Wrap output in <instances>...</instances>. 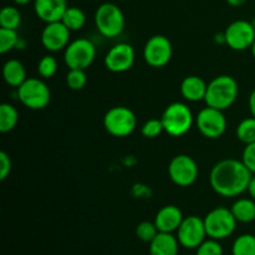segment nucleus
Returning <instances> with one entry per match:
<instances>
[{
    "label": "nucleus",
    "instance_id": "72a5a7b5",
    "mask_svg": "<svg viewBox=\"0 0 255 255\" xmlns=\"http://www.w3.org/2000/svg\"><path fill=\"white\" fill-rule=\"evenodd\" d=\"M11 168V158H10V156L6 152L1 151L0 152V179H1V181H5V179L9 177Z\"/></svg>",
    "mask_w": 255,
    "mask_h": 255
},
{
    "label": "nucleus",
    "instance_id": "dca6fc26",
    "mask_svg": "<svg viewBox=\"0 0 255 255\" xmlns=\"http://www.w3.org/2000/svg\"><path fill=\"white\" fill-rule=\"evenodd\" d=\"M67 7V0H34L35 14L45 24L61 21Z\"/></svg>",
    "mask_w": 255,
    "mask_h": 255
},
{
    "label": "nucleus",
    "instance_id": "6e6552de",
    "mask_svg": "<svg viewBox=\"0 0 255 255\" xmlns=\"http://www.w3.org/2000/svg\"><path fill=\"white\" fill-rule=\"evenodd\" d=\"M96 59V46L85 37L72 40L64 50V61L69 69L86 70Z\"/></svg>",
    "mask_w": 255,
    "mask_h": 255
},
{
    "label": "nucleus",
    "instance_id": "a19ab883",
    "mask_svg": "<svg viewBox=\"0 0 255 255\" xmlns=\"http://www.w3.org/2000/svg\"><path fill=\"white\" fill-rule=\"evenodd\" d=\"M252 24H253V26H254V27H255V19H254V20H253V21H252Z\"/></svg>",
    "mask_w": 255,
    "mask_h": 255
},
{
    "label": "nucleus",
    "instance_id": "a211bd4d",
    "mask_svg": "<svg viewBox=\"0 0 255 255\" xmlns=\"http://www.w3.org/2000/svg\"><path fill=\"white\" fill-rule=\"evenodd\" d=\"M207 87H208V84L202 77L191 75V76H187L182 80L179 91H181L182 97L186 101L199 102L204 101V99H206Z\"/></svg>",
    "mask_w": 255,
    "mask_h": 255
},
{
    "label": "nucleus",
    "instance_id": "2f4dec72",
    "mask_svg": "<svg viewBox=\"0 0 255 255\" xmlns=\"http://www.w3.org/2000/svg\"><path fill=\"white\" fill-rule=\"evenodd\" d=\"M196 255H223V247L216 239H206L196 249Z\"/></svg>",
    "mask_w": 255,
    "mask_h": 255
},
{
    "label": "nucleus",
    "instance_id": "9d476101",
    "mask_svg": "<svg viewBox=\"0 0 255 255\" xmlns=\"http://www.w3.org/2000/svg\"><path fill=\"white\" fill-rule=\"evenodd\" d=\"M199 168L193 157L188 154H177L168 164V176L178 187H189L197 181Z\"/></svg>",
    "mask_w": 255,
    "mask_h": 255
},
{
    "label": "nucleus",
    "instance_id": "423d86ee",
    "mask_svg": "<svg viewBox=\"0 0 255 255\" xmlns=\"http://www.w3.org/2000/svg\"><path fill=\"white\" fill-rule=\"evenodd\" d=\"M204 226H206L208 238L222 241L234 233L237 228V219L232 213L231 208L227 207H217L212 209L204 217Z\"/></svg>",
    "mask_w": 255,
    "mask_h": 255
},
{
    "label": "nucleus",
    "instance_id": "f257e3e1",
    "mask_svg": "<svg viewBox=\"0 0 255 255\" xmlns=\"http://www.w3.org/2000/svg\"><path fill=\"white\" fill-rule=\"evenodd\" d=\"M253 173L242 159H222L213 166L209 173L212 189L224 198H236L248 191Z\"/></svg>",
    "mask_w": 255,
    "mask_h": 255
},
{
    "label": "nucleus",
    "instance_id": "79ce46f5",
    "mask_svg": "<svg viewBox=\"0 0 255 255\" xmlns=\"http://www.w3.org/2000/svg\"><path fill=\"white\" fill-rule=\"evenodd\" d=\"M121 1H129V0H121Z\"/></svg>",
    "mask_w": 255,
    "mask_h": 255
},
{
    "label": "nucleus",
    "instance_id": "c9c22d12",
    "mask_svg": "<svg viewBox=\"0 0 255 255\" xmlns=\"http://www.w3.org/2000/svg\"><path fill=\"white\" fill-rule=\"evenodd\" d=\"M249 193V196H251V198H253L255 201V174H253V177H252L251 179V183H249V187H248V191H247Z\"/></svg>",
    "mask_w": 255,
    "mask_h": 255
},
{
    "label": "nucleus",
    "instance_id": "f8f14e48",
    "mask_svg": "<svg viewBox=\"0 0 255 255\" xmlns=\"http://www.w3.org/2000/svg\"><path fill=\"white\" fill-rule=\"evenodd\" d=\"M226 45L234 51L251 49L255 40V27L248 20H236L224 30Z\"/></svg>",
    "mask_w": 255,
    "mask_h": 255
},
{
    "label": "nucleus",
    "instance_id": "b1692460",
    "mask_svg": "<svg viewBox=\"0 0 255 255\" xmlns=\"http://www.w3.org/2000/svg\"><path fill=\"white\" fill-rule=\"evenodd\" d=\"M21 24V12L17 7L7 5L0 11V27L10 30H17Z\"/></svg>",
    "mask_w": 255,
    "mask_h": 255
},
{
    "label": "nucleus",
    "instance_id": "aec40b11",
    "mask_svg": "<svg viewBox=\"0 0 255 255\" xmlns=\"http://www.w3.org/2000/svg\"><path fill=\"white\" fill-rule=\"evenodd\" d=\"M2 77L10 87H17L27 79L24 64L16 59H10L2 65Z\"/></svg>",
    "mask_w": 255,
    "mask_h": 255
},
{
    "label": "nucleus",
    "instance_id": "9b49d317",
    "mask_svg": "<svg viewBox=\"0 0 255 255\" xmlns=\"http://www.w3.org/2000/svg\"><path fill=\"white\" fill-rule=\"evenodd\" d=\"M173 46L164 35H153L143 46V60L154 69L164 67L172 59Z\"/></svg>",
    "mask_w": 255,
    "mask_h": 255
},
{
    "label": "nucleus",
    "instance_id": "7ed1b4c3",
    "mask_svg": "<svg viewBox=\"0 0 255 255\" xmlns=\"http://www.w3.org/2000/svg\"><path fill=\"white\" fill-rule=\"evenodd\" d=\"M164 132L172 137H182L191 131L196 124V117L184 102H172L164 109L161 116Z\"/></svg>",
    "mask_w": 255,
    "mask_h": 255
},
{
    "label": "nucleus",
    "instance_id": "0eeeda50",
    "mask_svg": "<svg viewBox=\"0 0 255 255\" xmlns=\"http://www.w3.org/2000/svg\"><path fill=\"white\" fill-rule=\"evenodd\" d=\"M104 127L111 136L127 137L136 129L137 117L128 107L115 106L105 114Z\"/></svg>",
    "mask_w": 255,
    "mask_h": 255
},
{
    "label": "nucleus",
    "instance_id": "2eb2a0df",
    "mask_svg": "<svg viewBox=\"0 0 255 255\" xmlns=\"http://www.w3.org/2000/svg\"><path fill=\"white\" fill-rule=\"evenodd\" d=\"M71 31L62 21L49 22L42 29L40 40L42 46L49 52H59L65 50L70 44Z\"/></svg>",
    "mask_w": 255,
    "mask_h": 255
},
{
    "label": "nucleus",
    "instance_id": "5701e85b",
    "mask_svg": "<svg viewBox=\"0 0 255 255\" xmlns=\"http://www.w3.org/2000/svg\"><path fill=\"white\" fill-rule=\"evenodd\" d=\"M61 21L66 25L70 31H79L86 24V15L84 10L77 6H69L62 16Z\"/></svg>",
    "mask_w": 255,
    "mask_h": 255
},
{
    "label": "nucleus",
    "instance_id": "cd10ccee",
    "mask_svg": "<svg viewBox=\"0 0 255 255\" xmlns=\"http://www.w3.org/2000/svg\"><path fill=\"white\" fill-rule=\"evenodd\" d=\"M67 87L72 91H80L84 89L87 84V75L85 70L80 69H69L66 77H65Z\"/></svg>",
    "mask_w": 255,
    "mask_h": 255
},
{
    "label": "nucleus",
    "instance_id": "393cba45",
    "mask_svg": "<svg viewBox=\"0 0 255 255\" xmlns=\"http://www.w3.org/2000/svg\"><path fill=\"white\" fill-rule=\"evenodd\" d=\"M237 138L244 144L255 142V117L251 116L242 120L236 129Z\"/></svg>",
    "mask_w": 255,
    "mask_h": 255
},
{
    "label": "nucleus",
    "instance_id": "473e14b6",
    "mask_svg": "<svg viewBox=\"0 0 255 255\" xmlns=\"http://www.w3.org/2000/svg\"><path fill=\"white\" fill-rule=\"evenodd\" d=\"M242 162L252 173L255 174V142L246 144L242 153Z\"/></svg>",
    "mask_w": 255,
    "mask_h": 255
},
{
    "label": "nucleus",
    "instance_id": "412c9836",
    "mask_svg": "<svg viewBox=\"0 0 255 255\" xmlns=\"http://www.w3.org/2000/svg\"><path fill=\"white\" fill-rule=\"evenodd\" d=\"M238 223H252L255 221V201L253 198H238L231 207Z\"/></svg>",
    "mask_w": 255,
    "mask_h": 255
},
{
    "label": "nucleus",
    "instance_id": "f3484780",
    "mask_svg": "<svg viewBox=\"0 0 255 255\" xmlns=\"http://www.w3.org/2000/svg\"><path fill=\"white\" fill-rule=\"evenodd\" d=\"M183 219L184 217L181 209L173 204H168L157 212L153 222L161 233H173L178 231Z\"/></svg>",
    "mask_w": 255,
    "mask_h": 255
},
{
    "label": "nucleus",
    "instance_id": "bb28decb",
    "mask_svg": "<svg viewBox=\"0 0 255 255\" xmlns=\"http://www.w3.org/2000/svg\"><path fill=\"white\" fill-rule=\"evenodd\" d=\"M57 67H59L57 60L52 55H45L37 64V74L44 80L51 79L57 72Z\"/></svg>",
    "mask_w": 255,
    "mask_h": 255
},
{
    "label": "nucleus",
    "instance_id": "ddd939ff",
    "mask_svg": "<svg viewBox=\"0 0 255 255\" xmlns=\"http://www.w3.org/2000/svg\"><path fill=\"white\" fill-rule=\"evenodd\" d=\"M176 233L181 247L187 249H197L208 237L204 219L199 218L198 216L184 217Z\"/></svg>",
    "mask_w": 255,
    "mask_h": 255
},
{
    "label": "nucleus",
    "instance_id": "4c0bfd02",
    "mask_svg": "<svg viewBox=\"0 0 255 255\" xmlns=\"http://www.w3.org/2000/svg\"><path fill=\"white\" fill-rule=\"evenodd\" d=\"M25 47H26V42H25V40H22L21 37H20L19 41H17V44H16V47H15V49H16V50H22V49H25Z\"/></svg>",
    "mask_w": 255,
    "mask_h": 255
},
{
    "label": "nucleus",
    "instance_id": "c85d7f7f",
    "mask_svg": "<svg viewBox=\"0 0 255 255\" xmlns=\"http://www.w3.org/2000/svg\"><path fill=\"white\" fill-rule=\"evenodd\" d=\"M19 35L16 30H10L0 27V54L5 55L14 50L19 41Z\"/></svg>",
    "mask_w": 255,
    "mask_h": 255
},
{
    "label": "nucleus",
    "instance_id": "f03ea898",
    "mask_svg": "<svg viewBox=\"0 0 255 255\" xmlns=\"http://www.w3.org/2000/svg\"><path fill=\"white\" fill-rule=\"evenodd\" d=\"M239 95V85L229 75H219L211 80L204 102L207 106L226 111L234 105Z\"/></svg>",
    "mask_w": 255,
    "mask_h": 255
},
{
    "label": "nucleus",
    "instance_id": "4468645a",
    "mask_svg": "<svg viewBox=\"0 0 255 255\" xmlns=\"http://www.w3.org/2000/svg\"><path fill=\"white\" fill-rule=\"evenodd\" d=\"M136 60V52L132 45L119 42L107 51L104 59L105 67L115 74H122L132 69Z\"/></svg>",
    "mask_w": 255,
    "mask_h": 255
},
{
    "label": "nucleus",
    "instance_id": "ea45409f",
    "mask_svg": "<svg viewBox=\"0 0 255 255\" xmlns=\"http://www.w3.org/2000/svg\"><path fill=\"white\" fill-rule=\"evenodd\" d=\"M251 50H252V54H253V56L255 57V40H254V42H253V45H252V47H251Z\"/></svg>",
    "mask_w": 255,
    "mask_h": 255
},
{
    "label": "nucleus",
    "instance_id": "e433bc0d",
    "mask_svg": "<svg viewBox=\"0 0 255 255\" xmlns=\"http://www.w3.org/2000/svg\"><path fill=\"white\" fill-rule=\"evenodd\" d=\"M226 1L228 2V4L231 5V6L239 7V6H242V5L246 4V2L248 1V0H226Z\"/></svg>",
    "mask_w": 255,
    "mask_h": 255
},
{
    "label": "nucleus",
    "instance_id": "4be33fe9",
    "mask_svg": "<svg viewBox=\"0 0 255 255\" xmlns=\"http://www.w3.org/2000/svg\"><path fill=\"white\" fill-rule=\"evenodd\" d=\"M19 122V112L12 105L4 102L0 105V132L7 133L16 127Z\"/></svg>",
    "mask_w": 255,
    "mask_h": 255
},
{
    "label": "nucleus",
    "instance_id": "7c9ffc66",
    "mask_svg": "<svg viewBox=\"0 0 255 255\" xmlns=\"http://www.w3.org/2000/svg\"><path fill=\"white\" fill-rule=\"evenodd\" d=\"M162 132H164V128L161 119L147 120L141 127L142 136L146 138H157Z\"/></svg>",
    "mask_w": 255,
    "mask_h": 255
},
{
    "label": "nucleus",
    "instance_id": "6ab92c4d",
    "mask_svg": "<svg viewBox=\"0 0 255 255\" xmlns=\"http://www.w3.org/2000/svg\"><path fill=\"white\" fill-rule=\"evenodd\" d=\"M179 246L181 244L173 233L159 232L149 243V255H178Z\"/></svg>",
    "mask_w": 255,
    "mask_h": 255
},
{
    "label": "nucleus",
    "instance_id": "39448f33",
    "mask_svg": "<svg viewBox=\"0 0 255 255\" xmlns=\"http://www.w3.org/2000/svg\"><path fill=\"white\" fill-rule=\"evenodd\" d=\"M16 95L26 109L34 111L44 110L51 100V91L41 77H27L16 89Z\"/></svg>",
    "mask_w": 255,
    "mask_h": 255
},
{
    "label": "nucleus",
    "instance_id": "58836bf2",
    "mask_svg": "<svg viewBox=\"0 0 255 255\" xmlns=\"http://www.w3.org/2000/svg\"><path fill=\"white\" fill-rule=\"evenodd\" d=\"M12 1L16 5H19V6H24V5H27L29 2H31L32 0H12Z\"/></svg>",
    "mask_w": 255,
    "mask_h": 255
},
{
    "label": "nucleus",
    "instance_id": "a878e982",
    "mask_svg": "<svg viewBox=\"0 0 255 255\" xmlns=\"http://www.w3.org/2000/svg\"><path fill=\"white\" fill-rule=\"evenodd\" d=\"M232 255H255V236H239L232 246Z\"/></svg>",
    "mask_w": 255,
    "mask_h": 255
},
{
    "label": "nucleus",
    "instance_id": "1a4fd4ad",
    "mask_svg": "<svg viewBox=\"0 0 255 255\" xmlns=\"http://www.w3.org/2000/svg\"><path fill=\"white\" fill-rule=\"evenodd\" d=\"M227 125L224 111L213 107H204L196 116V126L199 133L208 139L221 138L226 133Z\"/></svg>",
    "mask_w": 255,
    "mask_h": 255
},
{
    "label": "nucleus",
    "instance_id": "c756f323",
    "mask_svg": "<svg viewBox=\"0 0 255 255\" xmlns=\"http://www.w3.org/2000/svg\"><path fill=\"white\" fill-rule=\"evenodd\" d=\"M159 233V231L157 229L154 222H148L144 221L141 222L138 226L136 227V236L139 241L144 242V243H151L154 238L157 237V234Z\"/></svg>",
    "mask_w": 255,
    "mask_h": 255
},
{
    "label": "nucleus",
    "instance_id": "20e7f679",
    "mask_svg": "<svg viewBox=\"0 0 255 255\" xmlns=\"http://www.w3.org/2000/svg\"><path fill=\"white\" fill-rule=\"evenodd\" d=\"M95 26L107 39H114L124 32L126 26L124 11L114 2H102L95 11Z\"/></svg>",
    "mask_w": 255,
    "mask_h": 255
},
{
    "label": "nucleus",
    "instance_id": "f704fd0d",
    "mask_svg": "<svg viewBox=\"0 0 255 255\" xmlns=\"http://www.w3.org/2000/svg\"><path fill=\"white\" fill-rule=\"evenodd\" d=\"M248 104H249V111H251L252 116L255 117V89L252 91L251 96H249Z\"/></svg>",
    "mask_w": 255,
    "mask_h": 255
}]
</instances>
